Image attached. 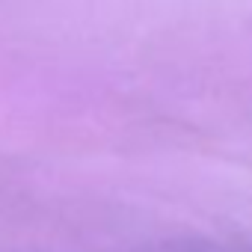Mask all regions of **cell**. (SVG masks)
<instances>
[{
  "label": "cell",
  "instance_id": "cell-1",
  "mask_svg": "<svg viewBox=\"0 0 252 252\" xmlns=\"http://www.w3.org/2000/svg\"><path fill=\"white\" fill-rule=\"evenodd\" d=\"M172 252H252L246 246H222V243H196V246H184V249H172Z\"/></svg>",
  "mask_w": 252,
  "mask_h": 252
}]
</instances>
